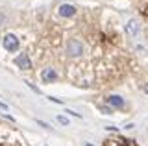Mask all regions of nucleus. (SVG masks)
<instances>
[{
	"label": "nucleus",
	"instance_id": "1",
	"mask_svg": "<svg viewBox=\"0 0 148 146\" xmlns=\"http://www.w3.org/2000/svg\"><path fill=\"white\" fill-rule=\"evenodd\" d=\"M67 54L71 57H80L82 54H83V44L78 39H71L67 43Z\"/></svg>",
	"mask_w": 148,
	"mask_h": 146
},
{
	"label": "nucleus",
	"instance_id": "2",
	"mask_svg": "<svg viewBox=\"0 0 148 146\" xmlns=\"http://www.w3.org/2000/svg\"><path fill=\"white\" fill-rule=\"evenodd\" d=\"M2 44H4V48H6L8 52H17V50H18V39L13 33H6V35H4Z\"/></svg>",
	"mask_w": 148,
	"mask_h": 146
},
{
	"label": "nucleus",
	"instance_id": "3",
	"mask_svg": "<svg viewBox=\"0 0 148 146\" xmlns=\"http://www.w3.org/2000/svg\"><path fill=\"white\" fill-rule=\"evenodd\" d=\"M58 13L63 19H71V17L76 15V6H72V4H61L58 8Z\"/></svg>",
	"mask_w": 148,
	"mask_h": 146
},
{
	"label": "nucleus",
	"instance_id": "4",
	"mask_svg": "<svg viewBox=\"0 0 148 146\" xmlns=\"http://www.w3.org/2000/svg\"><path fill=\"white\" fill-rule=\"evenodd\" d=\"M15 65L18 68H22V70H28V68H32V61H30V56H28L26 52H21L18 56L15 57Z\"/></svg>",
	"mask_w": 148,
	"mask_h": 146
},
{
	"label": "nucleus",
	"instance_id": "5",
	"mask_svg": "<svg viewBox=\"0 0 148 146\" xmlns=\"http://www.w3.org/2000/svg\"><path fill=\"white\" fill-rule=\"evenodd\" d=\"M41 78H43V81H46V83H54V81L58 80V72H56L52 67H46L45 70L41 72Z\"/></svg>",
	"mask_w": 148,
	"mask_h": 146
},
{
	"label": "nucleus",
	"instance_id": "6",
	"mask_svg": "<svg viewBox=\"0 0 148 146\" xmlns=\"http://www.w3.org/2000/svg\"><path fill=\"white\" fill-rule=\"evenodd\" d=\"M139 30H141V26H139V22L137 20H128L126 22V33L130 35V37H135V35L139 33Z\"/></svg>",
	"mask_w": 148,
	"mask_h": 146
},
{
	"label": "nucleus",
	"instance_id": "7",
	"mask_svg": "<svg viewBox=\"0 0 148 146\" xmlns=\"http://www.w3.org/2000/svg\"><path fill=\"white\" fill-rule=\"evenodd\" d=\"M108 102L113 107H117V109H122L124 107V98L122 96H117V94H111V96H108Z\"/></svg>",
	"mask_w": 148,
	"mask_h": 146
},
{
	"label": "nucleus",
	"instance_id": "8",
	"mask_svg": "<svg viewBox=\"0 0 148 146\" xmlns=\"http://www.w3.org/2000/svg\"><path fill=\"white\" fill-rule=\"evenodd\" d=\"M58 122H59V124H63V126H69V118L65 117V115H58Z\"/></svg>",
	"mask_w": 148,
	"mask_h": 146
},
{
	"label": "nucleus",
	"instance_id": "9",
	"mask_svg": "<svg viewBox=\"0 0 148 146\" xmlns=\"http://www.w3.org/2000/svg\"><path fill=\"white\" fill-rule=\"evenodd\" d=\"M37 122V124H39V126H43V128H46V130H52V128H50L48 124H46V122H43V120H35Z\"/></svg>",
	"mask_w": 148,
	"mask_h": 146
},
{
	"label": "nucleus",
	"instance_id": "10",
	"mask_svg": "<svg viewBox=\"0 0 148 146\" xmlns=\"http://www.w3.org/2000/svg\"><path fill=\"white\" fill-rule=\"evenodd\" d=\"M4 20H6V15H4V13H0V24H4Z\"/></svg>",
	"mask_w": 148,
	"mask_h": 146
},
{
	"label": "nucleus",
	"instance_id": "11",
	"mask_svg": "<svg viewBox=\"0 0 148 146\" xmlns=\"http://www.w3.org/2000/svg\"><path fill=\"white\" fill-rule=\"evenodd\" d=\"M0 107H2L4 111H8V106H6V104H4V102H0Z\"/></svg>",
	"mask_w": 148,
	"mask_h": 146
},
{
	"label": "nucleus",
	"instance_id": "12",
	"mask_svg": "<svg viewBox=\"0 0 148 146\" xmlns=\"http://www.w3.org/2000/svg\"><path fill=\"white\" fill-rule=\"evenodd\" d=\"M145 91H146V93H148V83H146V85H145Z\"/></svg>",
	"mask_w": 148,
	"mask_h": 146
}]
</instances>
